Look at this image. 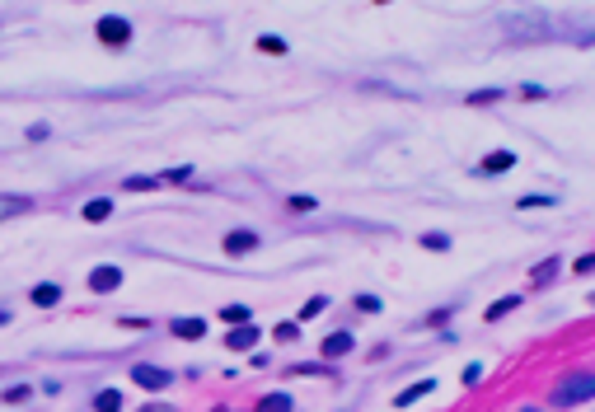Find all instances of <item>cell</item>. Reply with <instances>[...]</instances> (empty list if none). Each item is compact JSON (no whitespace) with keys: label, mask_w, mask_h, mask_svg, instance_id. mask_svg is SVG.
<instances>
[{"label":"cell","mask_w":595,"mask_h":412,"mask_svg":"<svg viewBox=\"0 0 595 412\" xmlns=\"http://www.w3.org/2000/svg\"><path fill=\"white\" fill-rule=\"evenodd\" d=\"M595 398V370H572V375H562L553 384L549 403L553 408H576V403H591Z\"/></svg>","instance_id":"6da1fadb"},{"label":"cell","mask_w":595,"mask_h":412,"mask_svg":"<svg viewBox=\"0 0 595 412\" xmlns=\"http://www.w3.org/2000/svg\"><path fill=\"white\" fill-rule=\"evenodd\" d=\"M94 38H99L103 47H127L132 43V23H127L122 14H103V19L94 23Z\"/></svg>","instance_id":"7a4b0ae2"},{"label":"cell","mask_w":595,"mask_h":412,"mask_svg":"<svg viewBox=\"0 0 595 412\" xmlns=\"http://www.w3.org/2000/svg\"><path fill=\"white\" fill-rule=\"evenodd\" d=\"M221 248L230 258H244V253H253V248H258V234H253V230H230L221 239Z\"/></svg>","instance_id":"3957f363"},{"label":"cell","mask_w":595,"mask_h":412,"mask_svg":"<svg viewBox=\"0 0 595 412\" xmlns=\"http://www.w3.org/2000/svg\"><path fill=\"white\" fill-rule=\"evenodd\" d=\"M132 379L141 384V389H169V370H159V366H132Z\"/></svg>","instance_id":"277c9868"},{"label":"cell","mask_w":595,"mask_h":412,"mask_svg":"<svg viewBox=\"0 0 595 412\" xmlns=\"http://www.w3.org/2000/svg\"><path fill=\"white\" fill-rule=\"evenodd\" d=\"M352 347H357V337L347 333V328H342V333H328L324 337V347H319V356H328V361H337V356H347Z\"/></svg>","instance_id":"5b68a950"},{"label":"cell","mask_w":595,"mask_h":412,"mask_svg":"<svg viewBox=\"0 0 595 412\" xmlns=\"http://www.w3.org/2000/svg\"><path fill=\"white\" fill-rule=\"evenodd\" d=\"M253 342H258V328H253V323H235V328H230V337H225V347H230V352H253Z\"/></svg>","instance_id":"8992f818"},{"label":"cell","mask_w":595,"mask_h":412,"mask_svg":"<svg viewBox=\"0 0 595 412\" xmlns=\"http://www.w3.org/2000/svg\"><path fill=\"white\" fill-rule=\"evenodd\" d=\"M117 286H122V272H117V268H94L90 272V290H94V295H108V290H117Z\"/></svg>","instance_id":"52a82bcc"},{"label":"cell","mask_w":595,"mask_h":412,"mask_svg":"<svg viewBox=\"0 0 595 412\" xmlns=\"http://www.w3.org/2000/svg\"><path fill=\"white\" fill-rule=\"evenodd\" d=\"M558 272H562V258H558V253H549L544 263H535V268H530V286H549Z\"/></svg>","instance_id":"ba28073f"},{"label":"cell","mask_w":595,"mask_h":412,"mask_svg":"<svg viewBox=\"0 0 595 412\" xmlns=\"http://www.w3.org/2000/svg\"><path fill=\"white\" fill-rule=\"evenodd\" d=\"M169 333L183 337V342H197V337H206V319H174V323H169Z\"/></svg>","instance_id":"9c48e42d"},{"label":"cell","mask_w":595,"mask_h":412,"mask_svg":"<svg viewBox=\"0 0 595 412\" xmlns=\"http://www.w3.org/2000/svg\"><path fill=\"white\" fill-rule=\"evenodd\" d=\"M506 169H516V155L511 150H493V155H483L478 174H506Z\"/></svg>","instance_id":"30bf717a"},{"label":"cell","mask_w":595,"mask_h":412,"mask_svg":"<svg viewBox=\"0 0 595 412\" xmlns=\"http://www.w3.org/2000/svg\"><path fill=\"white\" fill-rule=\"evenodd\" d=\"M436 389V384H431V379H422V384H408L404 393H399V398H394V408H413L417 398H422V393H431Z\"/></svg>","instance_id":"8fae6325"},{"label":"cell","mask_w":595,"mask_h":412,"mask_svg":"<svg viewBox=\"0 0 595 412\" xmlns=\"http://www.w3.org/2000/svg\"><path fill=\"white\" fill-rule=\"evenodd\" d=\"M80 216L99 225V221H108V216H112V201L108 197H94V201H85V211H80Z\"/></svg>","instance_id":"7c38bea8"},{"label":"cell","mask_w":595,"mask_h":412,"mask_svg":"<svg viewBox=\"0 0 595 412\" xmlns=\"http://www.w3.org/2000/svg\"><path fill=\"white\" fill-rule=\"evenodd\" d=\"M511 310H520V295H502L497 305H488V314H483V319H488V323H497V319H506Z\"/></svg>","instance_id":"4fadbf2b"},{"label":"cell","mask_w":595,"mask_h":412,"mask_svg":"<svg viewBox=\"0 0 595 412\" xmlns=\"http://www.w3.org/2000/svg\"><path fill=\"white\" fill-rule=\"evenodd\" d=\"M33 305H38V310H52V305H61V286H47V281H43V286H33Z\"/></svg>","instance_id":"5bb4252c"},{"label":"cell","mask_w":595,"mask_h":412,"mask_svg":"<svg viewBox=\"0 0 595 412\" xmlns=\"http://www.w3.org/2000/svg\"><path fill=\"white\" fill-rule=\"evenodd\" d=\"M253 412H291V393H268V398H258Z\"/></svg>","instance_id":"9a60e30c"},{"label":"cell","mask_w":595,"mask_h":412,"mask_svg":"<svg viewBox=\"0 0 595 412\" xmlns=\"http://www.w3.org/2000/svg\"><path fill=\"white\" fill-rule=\"evenodd\" d=\"M94 412H122V393H117V389H103L99 398H94Z\"/></svg>","instance_id":"2e32d148"},{"label":"cell","mask_w":595,"mask_h":412,"mask_svg":"<svg viewBox=\"0 0 595 412\" xmlns=\"http://www.w3.org/2000/svg\"><path fill=\"white\" fill-rule=\"evenodd\" d=\"M417 244H422V248H431V253H446V248H450V234L431 230V234H422V239H417Z\"/></svg>","instance_id":"e0dca14e"},{"label":"cell","mask_w":595,"mask_h":412,"mask_svg":"<svg viewBox=\"0 0 595 412\" xmlns=\"http://www.w3.org/2000/svg\"><path fill=\"white\" fill-rule=\"evenodd\" d=\"M221 319L230 323V328H235V323H248L253 314H248V305H225V310H221Z\"/></svg>","instance_id":"ac0fdd59"},{"label":"cell","mask_w":595,"mask_h":412,"mask_svg":"<svg viewBox=\"0 0 595 412\" xmlns=\"http://www.w3.org/2000/svg\"><path fill=\"white\" fill-rule=\"evenodd\" d=\"M33 201L28 197H0V216H19V211H28Z\"/></svg>","instance_id":"d6986e66"},{"label":"cell","mask_w":595,"mask_h":412,"mask_svg":"<svg viewBox=\"0 0 595 412\" xmlns=\"http://www.w3.org/2000/svg\"><path fill=\"white\" fill-rule=\"evenodd\" d=\"M258 52H268V56H286V43H281V38H272V33H263V38H258Z\"/></svg>","instance_id":"ffe728a7"},{"label":"cell","mask_w":595,"mask_h":412,"mask_svg":"<svg viewBox=\"0 0 595 412\" xmlns=\"http://www.w3.org/2000/svg\"><path fill=\"white\" fill-rule=\"evenodd\" d=\"M324 310H328V295H315V300H310V305L300 310V323H310L315 314H324Z\"/></svg>","instance_id":"44dd1931"},{"label":"cell","mask_w":595,"mask_h":412,"mask_svg":"<svg viewBox=\"0 0 595 412\" xmlns=\"http://www.w3.org/2000/svg\"><path fill=\"white\" fill-rule=\"evenodd\" d=\"M319 201L315 197H286V211H295V216H305V211H315Z\"/></svg>","instance_id":"7402d4cb"},{"label":"cell","mask_w":595,"mask_h":412,"mask_svg":"<svg viewBox=\"0 0 595 412\" xmlns=\"http://www.w3.org/2000/svg\"><path fill=\"white\" fill-rule=\"evenodd\" d=\"M516 206H520V211H544V206H553V197H530V192H525Z\"/></svg>","instance_id":"603a6c76"},{"label":"cell","mask_w":595,"mask_h":412,"mask_svg":"<svg viewBox=\"0 0 595 412\" xmlns=\"http://www.w3.org/2000/svg\"><path fill=\"white\" fill-rule=\"evenodd\" d=\"M277 342H295V337H300V323H277Z\"/></svg>","instance_id":"cb8c5ba5"},{"label":"cell","mask_w":595,"mask_h":412,"mask_svg":"<svg viewBox=\"0 0 595 412\" xmlns=\"http://www.w3.org/2000/svg\"><path fill=\"white\" fill-rule=\"evenodd\" d=\"M0 398H5V403H23V398H33V389H28V384H14V389H5Z\"/></svg>","instance_id":"d4e9b609"},{"label":"cell","mask_w":595,"mask_h":412,"mask_svg":"<svg viewBox=\"0 0 595 412\" xmlns=\"http://www.w3.org/2000/svg\"><path fill=\"white\" fill-rule=\"evenodd\" d=\"M497 99H502V90H478V94H469L473 108H483V103H497Z\"/></svg>","instance_id":"484cf974"},{"label":"cell","mask_w":595,"mask_h":412,"mask_svg":"<svg viewBox=\"0 0 595 412\" xmlns=\"http://www.w3.org/2000/svg\"><path fill=\"white\" fill-rule=\"evenodd\" d=\"M572 272H576V277H591V272H595V253H581L572 263Z\"/></svg>","instance_id":"4316f807"},{"label":"cell","mask_w":595,"mask_h":412,"mask_svg":"<svg viewBox=\"0 0 595 412\" xmlns=\"http://www.w3.org/2000/svg\"><path fill=\"white\" fill-rule=\"evenodd\" d=\"M164 179H127V192H150V188H159Z\"/></svg>","instance_id":"83f0119b"},{"label":"cell","mask_w":595,"mask_h":412,"mask_svg":"<svg viewBox=\"0 0 595 412\" xmlns=\"http://www.w3.org/2000/svg\"><path fill=\"white\" fill-rule=\"evenodd\" d=\"M357 310L361 314H380V300H375V295H357Z\"/></svg>","instance_id":"f1b7e54d"},{"label":"cell","mask_w":595,"mask_h":412,"mask_svg":"<svg viewBox=\"0 0 595 412\" xmlns=\"http://www.w3.org/2000/svg\"><path fill=\"white\" fill-rule=\"evenodd\" d=\"M192 179V169L188 164H183V169H169V183H188Z\"/></svg>","instance_id":"f546056e"},{"label":"cell","mask_w":595,"mask_h":412,"mask_svg":"<svg viewBox=\"0 0 595 412\" xmlns=\"http://www.w3.org/2000/svg\"><path fill=\"white\" fill-rule=\"evenodd\" d=\"M520 99H549V90H539V85H525V90H520Z\"/></svg>","instance_id":"4dcf8cb0"},{"label":"cell","mask_w":595,"mask_h":412,"mask_svg":"<svg viewBox=\"0 0 595 412\" xmlns=\"http://www.w3.org/2000/svg\"><path fill=\"white\" fill-rule=\"evenodd\" d=\"M446 319H450V310H436V314H427V323H431V328H446Z\"/></svg>","instance_id":"1f68e13d"},{"label":"cell","mask_w":595,"mask_h":412,"mask_svg":"<svg viewBox=\"0 0 595 412\" xmlns=\"http://www.w3.org/2000/svg\"><path fill=\"white\" fill-rule=\"evenodd\" d=\"M141 412H169V408H155V403H150V408H141Z\"/></svg>","instance_id":"d6a6232c"},{"label":"cell","mask_w":595,"mask_h":412,"mask_svg":"<svg viewBox=\"0 0 595 412\" xmlns=\"http://www.w3.org/2000/svg\"><path fill=\"white\" fill-rule=\"evenodd\" d=\"M520 412H539V408H520Z\"/></svg>","instance_id":"836d02e7"},{"label":"cell","mask_w":595,"mask_h":412,"mask_svg":"<svg viewBox=\"0 0 595 412\" xmlns=\"http://www.w3.org/2000/svg\"><path fill=\"white\" fill-rule=\"evenodd\" d=\"M211 412H230V408H211Z\"/></svg>","instance_id":"e575fe53"},{"label":"cell","mask_w":595,"mask_h":412,"mask_svg":"<svg viewBox=\"0 0 595 412\" xmlns=\"http://www.w3.org/2000/svg\"><path fill=\"white\" fill-rule=\"evenodd\" d=\"M375 5H389V0H375Z\"/></svg>","instance_id":"d590c367"},{"label":"cell","mask_w":595,"mask_h":412,"mask_svg":"<svg viewBox=\"0 0 595 412\" xmlns=\"http://www.w3.org/2000/svg\"><path fill=\"white\" fill-rule=\"evenodd\" d=\"M591 305H595V295H591Z\"/></svg>","instance_id":"8d00e7d4"}]
</instances>
